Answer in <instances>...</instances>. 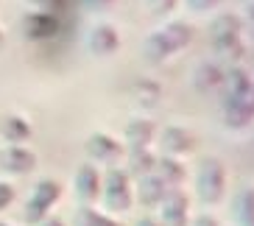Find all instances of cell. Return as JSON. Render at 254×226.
Masks as SVG:
<instances>
[{
  "mask_svg": "<svg viewBox=\"0 0 254 226\" xmlns=\"http://www.w3.org/2000/svg\"><path fill=\"white\" fill-rule=\"evenodd\" d=\"M249 17H252V20H254V0H252V3H249Z\"/></svg>",
  "mask_w": 254,
  "mask_h": 226,
  "instance_id": "d6a6232c",
  "label": "cell"
},
{
  "mask_svg": "<svg viewBox=\"0 0 254 226\" xmlns=\"http://www.w3.org/2000/svg\"><path fill=\"white\" fill-rule=\"evenodd\" d=\"M212 48H215L224 59H232V61L240 59V56H243V51H246V45H243V39H240V37L226 39V42H218V45H212Z\"/></svg>",
  "mask_w": 254,
  "mask_h": 226,
  "instance_id": "603a6c76",
  "label": "cell"
},
{
  "mask_svg": "<svg viewBox=\"0 0 254 226\" xmlns=\"http://www.w3.org/2000/svg\"><path fill=\"white\" fill-rule=\"evenodd\" d=\"M75 196L81 201H95L101 196V173L92 162H87L75 170Z\"/></svg>",
  "mask_w": 254,
  "mask_h": 226,
  "instance_id": "9c48e42d",
  "label": "cell"
},
{
  "mask_svg": "<svg viewBox=\"0 0 254 226\" xmlns=\"http://www.w3.org/2000/svg\"><path fill=\"white\" fill-rule=\"evenodd\" d=\"M193 39V28L182 20H173V23L162 25L159 31H154L148 39H145V45H142V53H145V59L148 61H165L168 56H173L176 51L187 45Z\"/></svg>",
  "mask_w": 254,
  "mask_h": 226,
  "instance_id": "6da1fadb",
  "label": "cell"
},
{
  "mask_svg": "<svg viewBox=\"0 0 254 226\" xmlns=\"http://www.w3.org/2000/svg\"><path fill=\"white\" fill-rule=\"evenodd\" d=\"M0 48H3V31H0Z\"/></svg>",
  "mask_w": 254,
  "mask_h": 226,
  "instance_id": "836d02e7",
  "label": "cell"
},
{
  "mask_svg": "<svg viewBox=\"0 0 254 226\" xmlns=\"http://www.w3.org/2000/svg\"><path fill=\"white\" fill-rule=\"evenodd\" d=\"M101 193H104L106 210L128 212L131 204H134V193H131V184H128V173L120 170V168H109V170H106V176L101 179Z\"/></svg>",
  "mask_w": 254,
  "mask_h": 226,
  "instance_id": "3957f363",
  "label": "cell"
},
{
  "mask_svg": "<svg viewBox=\"0 0 254 226\" xmlns=\"http://www.w3.org/2000/svg\"><path fill=\"white\" fill-rule=\"evenodd\" d=\"M0 226H8V224H0Z\"/></svg>",
  "mask_w": 254,
  "mask_h": 226,
  "instance_id": "e575fe53",
  "label": "cell"
},
{
  "mask_svg": "<svg viewBox=\"0 0 254 226\" xmlns=\"http://www.w3.org/2000/svg\"><path fill=\"white\" fill-rule=\"evenodd\" d=\"M137 226H159V221H154V218H142V221H137Z\"/></svg>",
  "mask_w": 254,
  "mask_h": 226,
  "instance_id": "1f68e13d",
  "label": "cell"
},
{
  "mask_svg": "<svg viewBox=\"0 0 254 226\" xmlns=\"http://www.w3.org/2000/svg\"><path fill=\"white\" fill-rule=\"evenodd\" d=\"M154 176L168 190H176L185 181V165L173 157H157V162H154Z\"/></svg>",
  "mask_w": 254,
  "mask_h": 226,
  "instance_id": "4fadbf2b",
  "label": "cell"
},
{
  "mask_svg": "<svg viewBox=\"0 0 254 226\" xmlns=\"http://www.w3.org/2000/svg\"><path fill=\"white\" fill-rule=\"evenodd\" d=\"M187 6L193 8V11H207V8H215L218 0H185Z\"/></svg>",
  "mask_w": 254,
  "mask_h": 226,
  "instance_id": "83f0119b",
  "label": "cell"
},
{
  "mask_svg": "<svg viewBox=\"0 0 254 226\" xmlns=\"http://www.w3.org/2000/svg\"><path fill=\"white\" fill-rule=\"evenodd\" d=\"M28 3L37 11H48V14H56V11L64 8V0H28Z\"/></svg>",
  "mask_w": 254,
  "mask_h": 226,
  "instance_id": "484cf974",
  "label": "cell"
},
{
  "mask_svg": "<svg viewBox=\"0 0 254 226\" xmlns=\"http://www.w3.org/2000/svg\"><path fill=\"white\" fill-rule=\"evenodd\" d=\"M195 190L204 204H218L226 193V170L224 162L218 157H207L198 165V176H195Z\"/></svg>",
  "mask_w": 254,
  "mask_h": 226,
  "instance_id": "7a4b0ae2",
  "label": "cell"
},
{
  "mask_svg": "<svg viewBox=\"0 0 254 226\" xmlns=\"http://www.w3.org/2000/svg\"><path fill=\"white\" fill-rule=\"evenodd\" d=\"M159 145H162L165 157H179V154H190L195 148V137L182 126H168L162 128V134H159Z\"/></svg>",
  "mask_w": 254,
  "mask_h": 226,
  "instance_id": "52a82bcc",
  "label": "cell"
},
{
  "mask_svg": "<svg viewBox=\"0 0 254 226\" xmlns=\"http://www.w3.org/2000/svg\"><path fill=\"white\" fill-rule=\"evenodd\" d=\"M159 218L162 224L159 226H187V210H190V198L182 193L179 187L176 190H168L165 198L159 201Z\"/></svg>",
  "mask_w": 254,
  "mask_h": 226,
  "instance_id": "277c9868",
  "label": "cell"
},
{
  "mask_svg": "<svg viewBox=\"0 0 254 226\" xmlns=\"http://www.w3.org/2000/svg\"><path fill=\"white\" fill-rule=\"evenodd\" d=\"M157 134L154 123L145 120V117H134V120L126 123V131H123V140H126L128 148H148L151 140Z\"/></svg>",
  "mask_w": 254,
  "mask_h": 226,
  "instance_id": "7c38bea8",
  "label": "cell"
},
{
  "mask_svg": "<svg viewBox=\"0 0 254 226\" xmlns=\"http://www.w3.org/2000/svg\"><path fill=\"white\" fill-rule=\"evenodd\" d=\"M235 221L238 226H254V187H243L235 196Z\"/></svg>",
  "mask_w": 254,
  "mask_h": 226,
  "instance_id": "d6986e66",
  "label": "cell"
},
{
  "mask_svg": "<svg viewBox=\"0 0 254 226\" xmlns=\"http://www.w3.org/2000/svg\"><path fill=\"white\" fill-rule=\"evenodd\" d=\"M165 193H168V187H165L154 173L140 176V181H137V198H140V204H145V207H159Z\"/></svg>",
  "mask_w": 254,
  "mask_h": 226,
  "instance_id": "e0dca14e",
  "label": "cell"
},
{
  "mask_svg": "<svg viewBox=\"0 0 254 226\" xmlns=\"http://www.w3.org/2000/svg\"><path fill=\"white\" fill-rule=\"evenodd\" d=\"M84 148H87V157L95 159V162H115V159L120 157L123 145H120L112 134H106V131H95V134L87 137Z\"/></svg>",
  "mask_w": 254,
  "mask_h": 226,
  "instance_id": "8992f818",
  "label": "cell"
},
{
  "mask_svg": "<svg viewBox=\"0 0 254 226\" xmlns=\"http://www.w3.org/2000/svg\"><path fill=\"white\" fill-rule=\"evenodd\" d=\"M11 201H14V187L8 181H0V210H6Z\"/></svg>",
  "mask_w": 254,
  "mask_h": 226,
  "instance_id": "4316f807",
  "label": "cell"
},
{
  "mask_svg": "<svg viewBox=\"0 0 254 226\" xmlns=\"http://www.w3.org/2000/svg\"><path fill=\"white\" fill-rule=\"evenodd\" d=\"M73 224L75 226H120L115 218H109V215H104V212L92 210V207H81V210L75 212Z\"/></svg>",
  "mask_w": 254,
  "mask_h": 226,
  "instance_id": "7402d4cb",
  "label": "cell"
},
{
  "mask_svg": "<svg viewBox=\"0 0 254 226\" xmlns=\"http://www.w3.org/2000/svg\"><path fill=\"white\" fill-rule=\"evenodd\" d=\"M193 84L198 92H215L221 84H224V70L212 64V61H201L195 67V75H193Z\"/></svg>",
  "mask_w": 254,
  "mask_h": 226,
  "instance_id": "2e32d148",
  "label": "cell"
},
{
  "mask_svg": "<svg viewBox=\"0 0 254 226\" xmlns=\"http://www.w3.org/2000/svg\"><path fill=\"white\" fill-rule=\"evenodd\" d=\"M176 3H179V0H148V11L154 17H165L176 8Z\"/></svg>",
  "mask_w": 254,
  "mask_h": 226,
  "instance_id": "d4e9b609",
  "label": "cell"
},
{
  "mask_svg": "<svg viewBox=\"0 0 254 226\" xmlns=\"http://www.w3.org/2000/svg\"><path fill=\"white\" fill-rule=\"evenodd\" d=\"M137 92H140V98L145 104H157L159 98V87L154 81H137Z\"/></svg>",
  "mask_w": 254,
  "mask_h": 226,
  "instance_id": "cb8c5ba5",
  "label": "cell"
},
{
  "mask_svg": "<svg viewBox=\"0 0 254 226\" xmlns=\"http://www.w3.org/2000/svg\"><path fill=\"white\" fill-rule=\"evenodd\" d=\"M59 198H62V184H59V181L42 179V181H37V187H34V193H31L28 204L48 215V210H51V207L59 201Z\"/></svg>",
  "mask_w": 254,
  "mask_h": 226,
  "instance_id": "5bb4252c",
  "label": "cell"
},
{
  "mask_svg": "<svg viewBox=\"0 0 254 226\" xmlns=\"http://www.w3.org/2000/svg\"><path fill=\"white\" fill-rule=\"evenodd\" d=\"M87 48H90V53H95V56H112V53L120 48L118 28L109 25V23L92 25L90 34H87Z\"/></svg>",
  "mask_w": 254,
  "mask_h": 226,
  "instance_id": "5b68a950",
  "label": "cell"
},
{
  "mask_svg": "<svg viewBox=\"0 0 254 226\" xmlns=\"http://www.w3.org/2000/svg\"><path fill=\"white\" fill-rule=\"evenodd\" d=\"M39 226H64V221L59 215H45V218L39 221Z\"/></svg>",
  "mask_w": 254,
  "mask_h": 226,
  "instance_id": "f546056e",
  "label": "cell"
},
{
  "mask_svg": "<svg viewBox=\"0 0 254 226\" xmlns=\"http://www.w3.org/2000/svg\"><path fill=\"white\" fill-rule=\"evenodd\" d=\"M59 34V17L48 11H31L25 17V37L28 39H51Z\"/></svg>",
  "mask_w": 254,
  "mask_h": 226,
  "instance_id": "ba28073f",
  "label": "cell"
},
{
  "mask_svg": "<svg viewBox=\"0 0 254 226\" xmlns=\"http://www.w3.org/2000/svg\"><path fill=\"white\" fill-rule=\"evenodd\" d=\"M84 3L90 8H106V6H112L115 0H84Z\"/></svg>",
  "mask_w": 254,
  "mask_h": 226,
  "instance_id": "4dcf8cb0",
  "label": "cell"
},
{
  "mask_svg": "<svg viewBox=\"0 0 254 226\" xmlns=\"http://www.w3.org/2000/svg\"><path fill=\"white\" fill-rule=\"evenodd\" d=\"M224 120L229 128H243L254 120V106H252V101H249V95H243V98H226Z\"/></svg>",
  "mask_w": 254,
  "mask_h": 226,
  "instance_id": "30bf717a",
  "label": "cell"
},
{
  "mask_svg": "<svg viewBox=\"0 0 254 226\" xmlns=\"http://www.w3.org/2000/svg\"><path fill=\"white\" fill-rule=\"evenodd\" d=\"M224 84H226V98H243L252 90V78L240 67H229V73H224Z\"/></svg>",
  "mask_w": 254,
  "mask_h": 226,
  "instance_id": "44dd1931",
  "label": "cell"
},
{
  "mask_svg": "<svg viewBox=\"0 0 254 226\" xmlns=\"http://www.w3.org/2000/svg\"><path fill=\"white\" fill-rule=\"evenodd\" d=\"M154 162H157V157L151 154L148 148H128V176H148L151 170H154Z\"/></svg>",
  "mask_w": 254,
  "mask_h": 226,
  "instance_id": "ffe728a7",
  "label": "cell"
},
{
  "mask_svg": "<svg viewBox=\"0 0 254 226\" xmlns=\"http://www.w3.org/2000/svg\"><path fill=\"white\" fill-rule=\"evenodd\" d=\"M240 31H243V20L238 14H218L209 25V39H212V45H218V42L240 37Z\"/></svg>",
  "mask_w": 254,
  "mask_h": 226,
  "instance_id": "9a60e30c",
  "label": "cell"
},
{
  "mask_svg": "<svg viewBox=\"0 0 254 226\" xmlns=\"http://www.w3.org/2000/svg\"><path fill=\"white\" fill-rule=\"evenodd\" d=\"M190 226H218V221L212 218V215H198V218H195Z\"/></svg>",
  "mask_w": 254,
  "mask_h": 226,
  "instance_id": "f1b7e54d",
  "label": "cell"
},
{
  "mask_svg": "<svg viewBox=\"0 0 254 226\" xmlns=\"http://www.w3.org/2000/svg\"><path fill=\"white\" fill-rule=\"evenodd\" d=\"M3 168L8 173H28L37 168V154L23 148V145H8L3 151Z\"/></svg>",
  "mask_w": 254,
  "mask_h": 226,
  "instance_id": "8fae6325",
  "label": "cell"
},
{
  "mask_svg": "<svg viewBox=\"0 0 254 226\" xmlns=\"http://www.w3.org/2000/svg\"><path fill=\"white\" fill-rule=\"evenodd\" d=\"M0 131H3V137H6L8 143H14V145L31 140V123L25 120V117H20V114H8V117H3Z\"/></svg>",
  "mask_w": 254,
  "mask_h": 226,
  "instance_id": "ac0fdd59",
  "label": "cell"
}]
</instances>
